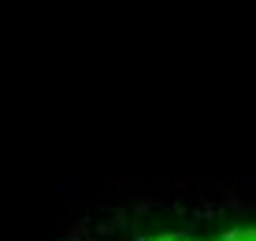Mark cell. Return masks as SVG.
Segmentation results:
<instances>
[{"mask_svg":"<svg viewBox=\"0 0 256 241\" xmlns=\"http://www.w3.org/2000/svg\"><path fill=\"white\" fill-rule=\"evenodd\" d=\"M122 241H256V219H204V222H171L145 226Z\"/></svg>","mask_w":256,"mask_h":241,"instance_id":"obj_1","label":"cell"}]
</instances>
